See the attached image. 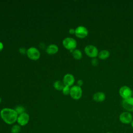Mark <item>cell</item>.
I'll list each match as a JSON object with an SVG mask.
<instances>
[{
    "instance_id": "1",
    "label": "cell",
    "mask_w": 133,
    "mask_h": 133,
    "mask_svg": "<svg viewBox=\"0 0 133 133\" xmlns=\"http://www.w3.org/2000/svg\"><path fill=\"white\" fill-rule=\"evenodd\" d=\"M2 119L7 124H12L17 120L18 114L15 109L10 108H4L0 112Z\"/></svg>"
},
{
    "instance_id": "2",
    "label": "cell",
    "mask_w": 133,
    "mask_h": 133,
    "mask_svg": "<svg viewBox=\"0 0 133 133\" xmlns=\"http://www.w3.org/2000/svg\"><path fill=\"white\" fill-rule=\"evenodd\" d=\"M62 43L64 47L72 52L77 46V42L76 40L72 37H66L63 40Z\"/></svg>"
},
{
    "instance_id": "3",
    "label": "cell",
    "mask_w": 133,
    "mask_h": 133,
    "mask_svg": "<svg viewBox=\"0 0 133 133\" xmlns=\"http://www.w3.org/2000/svg\"><path fill=\"white\" fill-rule=\"evenodd\" d=\"M85 54L88 57L94 58L98 56V50L97 48L92 45H87L84 49Z\"/></svg>"
},
{
    "instance_id": "4",
    "label": "cell",
    "mask_w": 133,
    "mask_h": 133,
    "mask_svg": "<svg viewBox=\"0 0 133 133\" xmlns=\"http://www.w3.org/2000/svg\"><path fill=\"white\" fill-rule=\"evenodd\" d=\"M70 94L73 99L78 100L80 99L82 96V89L81 87L78 85L73 86L70 88Z\"/></svg>"
},
{
    "instance_id": "5",
    "label": "cell",
    "mask_w": 133,
    "mask_h": 133,
    "mask_svg": "<svg viewBox=\"0 0 133 133\" xmlns=\"http://www.w3.org/2000/svg\"><path fill=\"white\" fill-rule=\"evenodd\" d=\"M119 94L123 99L129 98L132 97V90L127 86H123L119 89Z\"/></svg>"
},
{
    "instance_id": "6",
    "label": "cell",
    "mask_w": 133,
    "mask_h": 133,
    "mask_svg": "<svg viewBox=\"0 0 133 133\" xmlns=\"http://www.w3.org/2000/svg\"><path fill=\"white\" fill-rule=\"evenodd\" d=\"M119 120L123 124H130L132 121V115L129 112H124L119 115Z\"/></svg>"
},
{
    "instance_id": "7",
    "label": "cell",
    "mask_w": 133,
    "mask_h": 133,
    "mask_svg": "<svg viewBox=\"0 0 133 133\" xmlns=\"http://www.w3.org/2000/svg\"><path fill=\"white\" fill-rule=\"evenodd\" d=\"M122 106L127 112H133V97L123 99Z\"/></svg>"
},
{
    "instance_id": "8",
    "label": "cell",
    "mask_w": 133,
    "mask_h": 133,
    "mask_svg": "<svg viewBox=\"0 0 133 133\" xmlns=\"http://www.w3.org/2000/svg\"><path fill=\"white\" fill-rule=\"evenodd\" d=\"M26 54L28 57L33 60H37L40 57V52L39 50L34 47L29 48L26 51Z\"/></svg>"
},
{
    "instance_id": "9",
    "label": "cell",
    "mask_w": 133,
    "mask_h": 133,
    "mask_svg": "<svg viewBox=\"0 0 133 133\" xmlns=\"http://www.w3.org/2000/svg\"><path fill=\"white\" fill-rule=\"evenodd\" d=\"M88 34L87 29L84 26H78L75 29V34L78 38H85L88 35Z\"/></svg>"
},
{
    "instance_id": "10",
    "label": "cell",
    "mask_w": 133,
    "mask_h": 133,
    "mask_svg": "<svg viewBox=\"0 0 133 133\" xmlns=\"http://www.w3.org/2000/svg\"><path fill=\"white\" fill-rule=\"evenodd\" d=\"M29 115L28 113L24 112L19 114L18 116L17 122L20 126L26 125L29 121Z\"/></svg>"
},
{
    "instance_id": "11",
    "label": "cell",
    "mask_w": 133,
    "mask_h": 133,
    "mask_svg": "<svg viewBox=\"0 0 133 133\" xmlns=\"http://www.w3.org/2000/svg\"><path fill=\"white\" fill-rule=\"evenodd\" d=\"M75 81V78L74 76L68 73L65 74L63 79V83L64 85V86H71L73 85Z\"/></svg>"
},
{
    "instance_id": "12",
    "label": "cell",
    "mask_w": 133,
    "mask_h": 133,
    "mask_svg": "<svg viewBox=\"0 0 133 133\" xmlns=\"http://www.w3.org/2000/svg\"><path fill=\"white\" fill-rule=\"evenodd\" d=\"M92 99L96 102H101L105 100V95L102 92L98 91L94 94L92 96Z\"/></svg>"
},
{
    "instance_id": "13",
    "label": "cell",
    "mask_w": 133,
    "mask_h": 133,
    "mask_svg": "<svg viewBox=\"0 0 133 133\" xmlns=\"http://www.w3.org/2000/svg\"><path fill=\"white\" fill-rule=\"evenodd\" d=\"M46 52L49 55H54L58 51V47L55 44H50L46 48Z\"/></svg>"
},
{
    "instance_id": "14",
    "label": "cell",
    "mask_w": 133,
    "mask_h": 133,
    "mask_svg": "<svg viewBox=\"0 0 133 133\" xmlns=\"http://www.w3.org/2000/svg\"><path fill=\"white\" fill-rule=\"evenodd\" d=\"M110 52L108 50L104 49L101 50L100 52H99L98 57L99 59L100 60H105L108 59L110 56Z\"/></svg>"
},
{
    "instance_id": "15",
    "label": "cell",
    "mask_w": 133,
    "mask_h": 133,
    "mask_svg": "<svg viewBox=\"0 0 133 133\" xmlns=\"http://www.w3.org/2000/svg\"><path fill=\"white\" fill-rule=\"evenodd\" d=\"M72 55L73 57L76 60H79L82 57V53L79 49H75L72 52Z\"/></svg>"
},
{
    "instance_id": "16",
    "label": "cell",
    "mask_w": 133,
    "mask_h": 133,
    "mask_svg": "<svg viewBox=\"0 0 133 133\" xmlns=\"http://www.w3.org/2000/svg\"><path fill=\"white\" fill-rule=\"evenodd\" d=\"M54 86L57 90H62L64 87V84L61 81H57L54 83Z\"/></svg>"
},
{
    "instance_id": "17",
    "label": "cell",
    "mask_w": 133,
    "mask_h": 133,
    "mask_svg": "<svg viewBox=\"0 0 133 133\" xmlns=\"http://www.w3.org/2000/svg\"><path fill=\"white\" fill-rule=\"evenodd\" d=\"M21 131L20 126L19 125H14L11 129V133H19Z\"/></svg>"
},
{
    "instance_id": "18",
    "label": "cell",
    "mask_w": 133,
    "mask_h": 133,
    "mask_svg": "<svg viewBox=\"0 0 133 133\" xmlns=\"http://www.w3.org/2000/svg\"><path fill=\"white\" fill-rule=\"evenodd\" d=\"M15 110L17 112V113H18V114H20L21 113H23L25 111V109L23 107H22V106H20V105H19V106H17L16 107Z\"/></svg>"
},
{
    "instance_id": "19",
    "label": "cell",
    "mask_w": 133,
    "mask_h": 133,
    "mask_svg": "<svg viewBox=\"0 0 133 133\" xmlns=\"http://www.w3.org/2000/svg\"><path fill=\"white\" fill-rule=\"evenodd\" d=\"M70 88L69 86H64L63 88L62 89V92H63V94L64 95H67L68 94H70Z\"/></svg>"
},
{
    "instance_id": "20",
    "label": "cell",
    "mask_w": 133,
    "mask_h": 133,
    "mask_svg": "<svg viewBox=\"0 0 133 133\" xmlns=\"http://www.w3.org/2000/svg\"><path fill=\"white\" fill-rule=\"evenodd\" d=\"M98 60L97 58H92L91 59V64L93 65V66H96L98 64Z\"/></svg>"
},
{
    "instance_id": "21",
    "label": "cell",
    "mask_w": 133,
    "mask_h": 133,
    "mask_svg": "<svg viewBox=\"0 0 133 133\" xmlns=\"http://www.w3.org/2000/svg\"><path fill=\"white\" fill-rule=\"evenodd\" d=\"M19 52L21 54H24L25 53V52H26V49L24 48H23V47H22V48H20V49H19Z\"/></svg>"
},
{
    "instance_id": "22",
    "label": "cell",
    "mask_w": 133,
    "mask_h": 133,
    "mask_svg": "<svg viewBox=\"0 0 133 133\" xmlns=\"http://www.w3.org/2000/svg\"><path fill=\"white\" fill-rule=\"evenodd\" d=\"M83 82L82 80H81V79L78 80V81H77V85L78 86L81 87L83 85Z\"/></svg>"
},
{
    "instance_id": "23",
    "label": "cell",
    "mask_w": 133,
    "mask_h": 133,
    "mask_svg": "<svg viewBox=\"0 0 133 133\" xmlns=\"http://www.w3.org/2000/svg\"><path fill=\"white\" fill-rule=\"evenodd\" d=\"M69 32L70 34H75V30L74 29H70L69 30Z\"/></svg>"
},
{
    "instance_id": "24",
    "label": "cell",
    "mask_w": 133,
    "mask_h": 133,
    "mask_svg": "<svg viewBox=\"0 0 133 133\" xmlns=\"http://www.w3.org/2000/svg\"><path fill=\"white\" fill-rule=\"evenodd\" d=\"M3 47H4L3 44L1 42H0V51L2 50V49H3Z\"/></svg>"
},
{
    "instance_id": "25",
    "label": "cell",
    "mask_w": 133,
    "mask_h": 133,
    "mask_svg": "<svg viewBox=\"0 0 133 133\" xmlns=\"http://www.w3.org/2000/svg\"><path fill=\"white\" fill-rule=\"evenodd\" d=\"M130 124H131V127L133 128V119H132V121H131V122Z\"/></svg>"
},
{
    "instance_id": "26",
    "label": "cell",
    "mask_w": 133,
    "mask_h": 133,
    "mask_svg": "<svg viewBox=\"0 0 133 133\" xmlns=\"http://www.w3.org/2000/svg\"><path fill=\"white\" fill-rule=\"evenodd\" d=\"M1 98H0V103H1Z\"/></svg>"
},
{
    "instance_id": "27",
    "label": "cell",
    "mask_w": 133,
    "mask_h": 133,
    "mask_svg": "<svg viewBox=\"0 0 133 133\" xmlns=\"http://www.w3.org/2000/svg\"><path fill=\"white\" fill-rule=\"evenodd\" d=\"M105 133H111V132H105Z\"/></svg>"
},
{
    "instance_id": "28",
    "label": "cell",
    "mask_w": 133,
    "mask_h": 133,
    "mask_svg": "<svg viewBox=\"0 0 133 133\" xmlns=\"http://www.w3.org/2000/svg\"><path fill=\"white\" fill-rule=\"evenodd\" d=\"M132 96L133 97V90H132Z\"/></svg>"
}]
</instances>
